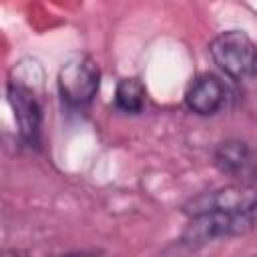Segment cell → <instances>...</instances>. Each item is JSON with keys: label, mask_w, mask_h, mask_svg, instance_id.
<instances>
[{"label": "cell", "mask_w": 257, "mask_h": 257, "mask_svg": "<svg viewBox=\"0 0 257 257\" xmlns=\"http://www.w3.org/2000/svg\"><path fill=\"white\" fill-rule=\"evenodd\" d=\"M203 211L245 213L257 219V187L247 183H231L207 193H199L183 205V213L187 217Z\"/></svg>", "instance_id": "277c9868"}, {"label": "cell", "mask_w": 257, "mask_h": 257, "mask_svg": "<svg viewBox=\"0 0 257 257\" xmlns=\"http://www.w3.org/2000/svg\"><path fill=\"white\" fill-rule=\"evenodd\" d=\"M213 165L235 183L257 181V153L243 139H227L213 151Z\"/></svg>", "instance_id": "8992f818"}, {"label": "cell", "mask_w": 257, "mask_h": 257, "mask_svg": "<svg viewBox=\"0 0 257 257\" xmlns=\"http://www.w3.org/2000/svg\"><path fill=\"white\" fill-rule=\"evenodd\" d=\"M145 102H147V88L141 78L128 76V78L118 80L116 90H114V106L120 112L139 114L143 112Z\"/></svg>", "instance_id": "ba28073f"}, {"label": "cell", "mask_w": 257, "mask_h": 257, "mask_svg": "<svg viewBox=\"0 0 257 257\" xmlns=\"http://www.w3.org/2000/svg\"><path fill=\"white\" fill-rule=\"evenodd\" d=\"M227 100V88L223 80L211 72L195 76L185 90V106L199 116L217 114Z\"/></svg>", "instance_id": "52a82bcc"}, {"label": "cell", "mask_w": 257, "mask_h": 257, "mask_svg": "<svg viewBox=\"0 0 257 257\" xmlns=\"http://www.w3.org/2000/svg\"><path fill=\"white\" fill-rule=\"evenodd\" d=\"M6 98L14 112L20 141L26 147H38L42 128V106L34 88L18 78H10L6 84Z\"/></svg>", "instance_id": "5b68a950"}, {"label": "cell", "mask_w": 257, "mask_h": 257, "mask_svg": "<svg viewBox=\"0 0 257 257\" xmlns=\"http://www.w3.org/2000/svg\"><path fill=\"white\" fill-rule=\"evenodd\" d=\"M58 94L70 108H86L92 104L100 88V66L88 54H72L62 62L56 76Z\"/></svg>", "instance_id": "3957f363"}, {"label": "cell", "mask_w": 257, "mask_h": 257, "mask_svg": "<svg viewBox=\"0 0 257 257\" xmlns=\"http://www.w3.org/2000/svg\"><path fill=\"white\" fill-rule=\"evenodd\" d=\"M213 62L233 80L257 76V44L245 30H223L209 42Z\"/></svg>", "instance_id": "7a4b0ae2"}, {"label": "cell", "mask_w": 257, "mask_h": 257, "mask_svg": "<svg viewBox=\"0 0 257 257\" xmlns=\"http://www.w3.org/2000/svg\"><path fill=\"white\" fill-rule=\"evenodd\" d=\"M60 257H106L100 249H78V251H70V253H64Z\"/></svg>", "instance_id": "9c48e42d"}, {"label": "cell", "mask_w": 257, "mask_h": 257, "mask_svg": "<svg viewBox=\"0 0 257 257\" xmlns=\"http://www.w3.org/2000/svg\"><path fill=\"white\" fill-rule=\"evenodd\" d=\"M257 229V219L245 213L231 211H203L187 217L181 233V243L189 249H199L219 239H233Z\"/></svg>", "instance_id": "6da1fadb"}, {"label": "cell", "mask_w": 257, "mask_h": 257, "mask_svg": "<svg viewBox=\"0 0 257 257\" xmlns=\"http://www.w3.org/2000/svg\"><path fill=\"white\" fill-rule=\"evenodd\" d=\"M253 257H257V255H253Z\"/></svg>", "instance_id": "30bf717a"}]
</instances>
